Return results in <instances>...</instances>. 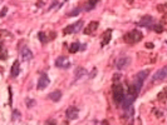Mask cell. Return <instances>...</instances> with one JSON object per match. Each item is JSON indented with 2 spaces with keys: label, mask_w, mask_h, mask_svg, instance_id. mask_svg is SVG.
<instances>
[{
  "label": "cell",
  "mask_w": 167,
  "mask_h": 125,
  "mask_svg": "<svg viewBox=\"0 0 167 125\" xmlns=\"http://www.w3.org/2000/svg\"><path fill=\"white\" fill-rule=\"evenodd\" d=\"M142 33L141 31H138V30H132L131 33H127L126 35L123 36V40L127 43V44H136L138 41H141L142 40Z\"/></svg>",
  "instance_id": "6da1fadb"
},
{
  "label": "cell",
  "mask_w": 167,
  "mask_h": 125,
  "mask_svg": "<svg viewBox=\"0 0 167 125\" xmlns=\"http://www.w3.org/2000/svg\"><path fill=\"white\" fill-rule=\"evenodd\" d=\"M112 94H113V100L116 103H122V100L125 99V93H123V88H122L121 83H113Z\"/></svg>",
  "instance_id": "7a4b0ae2"
},
{
  "label": "cell",
  "mask_w": 167,
  "mask_h": 125,
  "mask_svg": "<svg viewBox=\"0 0 167 125\" xmlns=\"http://www.w3.org/2000/svg\"><path fill=\"white\" fill-rule=\"evenodd\" d=\"M148 74H149V70H141L140 73L136 74L135 81H133V84L136 85V88H137L138 90H141L142 85H143V81L146 80V78L148 76Z\"/></svg>",
  "instance_id": "3957f363"
},
{
  "label": "cell",
  "mask_w": 167,
  "mask_h": 125,
  "mask_svg": "<svg viewBox=\"0 0 167 125\" xmlns=\"http://www.w3.org/2000/svg\"><path fill=\"white\" fill-rule=\"evenodd\" d=\"M166 79H167V65L163 66V68H161L160 70H157V71L153 74L152 81H153V83H157V81L166 80Z\"/></svg>",
  "instance_id": "277c9868"
},
{
  "label": "cell",
  "mask_w": 167,
  "mask_h": 125,
  "mask_svg": "<svg viewBox=\"0 0 167 125\" xmlns=\"http://www.w3.org/2000/svg\"><path fill=\"white\" fill-rule=\"evenodd\" d=\"M83 26V20H78L77 23H74V24L72 25H68L67 28H64L63 30V34H74V33H78L81 30V28Z\"/></svg>",
  "instance_id": "5b68a950"
},
{
  "label": "cell",
  "mask_w": 167,
  "mask_h": 125,
  "mask_svg": "<svg viewBox=\"0 0 167 125\" xmlns=\"http://www.w3.org/2000/svg\"><path fill=\"white\" fill-rule=\"evenodd\" d=\"M55 65H57L58 68H60V69H69L72 62L68 58H65V56H60V58H58L57 60H55Z\"/></svg>",
  "instance_id": "8992f818"
},
{
  "label": "cell",
  "mask_w": 167,
  "mask_h": 125,
  "mask_svg": "<svg viewBox=\"0 0 167 125\" xmlns=\"http://www.w3.org/2000/svg\"><path fill=\"white\" fill-rule=\"evenodd\" d=\"M51 84V79L48 78V75L45 73H43L40 78H39V80H38V89L39 90H43V89H45L48 85Z\"/></svg>",
  "instance_id": "52a82bcc"
},
{
  "label": "cell",
  "mask_w": 167,
  "mask_h": 125,
  "mask_svg": "<svg viewBox=\"0 0 167 125\" xmlns=\"http://www.w3.org/2000/svg\"><path fill=\"white\" fill-rule=\"evenodd\" d=\"M130 64H131V59L128 58V56H122V58H119L116 61V68L118 70H122V69H125V68L128 66Z\"/></svg>",
  "instance_id": "ba28073f"
},
{
  "label": "cell",
  "mask_w": 167,
  "mask_h": 125,
  "mask_svg": "<svg viewBox=\"0 0 167 125\" xmlns=\"http://www.w3.org/2000/svg\"><path fill=\"white\" fill-rule=\"evenodd\" d=\"M136 98H137V96H135V95H128V96H125V99L123 100H122V109H123V110H127V109H130V108H131V105L133 104V101H135L136 100Z\"/></svg>",
  "instance_id": "9c48e42d"
},
{
  "label": "cell",
  "mask_w": 167,
  "mask_h": 125,
  "mask_svg": "<svg viewBox=\"0 0 167 125\" xmlns=\"http://www.w3.org/2000/svg\"><path fill=\"white\" fill-rule=\"evenodd\" d=\"M78 114H79V109L75 106H69L65 111V115L69 120H75V119L78 118Z\"/></svg>",
  "instance_id": "30bf717a"
},
{
  "label": "cell",
  "mask_w": 167,
  "mask_h": 125,
  "mask_svg": "<svg viewBox=\"0 0 167 125\" xmlns=\"http://www.w3.org/2000/svg\"><path fill=\"white\" fill-rule=\"evenodd\" d=\"M141 26H144V28H153V24H155V19L152 18V16L149 15H146L143 16V18L140 20V23H138Z\"/></svg>",
  "instance_id": "8fae6325"
},
{
  "label": "cell",
  "mask_w": 167,
  "mask_h": 125,
  "mask_svg": "<svg viewBox=\"0 0 167 125\" xmlns=\"http://www.w3.org/2000/svg\"><path fill=\"white\" fill-rule=\"evenodd\" d=\"M111 38H112V30L107 29L103 33V36H102V41H101V47H105L109 41H111Z\"/></svg>",
  "instance_id": "7c38bea8"
},
{
  "label": "cell",
  "mask_w": 167,
  "mask_h": 125,
  "mask_svg": "<svg viewBox=\"0 0 167 125\" xmlns=\"http://www.w3.org/2000/svg\"><path fill=\"white\" fill-rule=\"evenodd\" d=\"M20 54H21V58H23L25 61L33 59V53L30 52V49H29V48H26V47H23V48H21Z\"/></svg>",
  "instance_id": "4fadbf2b"
},
{
  "label": "cell",
  "mask_w": 167,
  "mask_h": 125,
  "mask_svg": "<svg viewBox=\"0 0 167 125\" xmlns=\"http://www.w3.org/2000/svg\"><path fill=\"white\" fill-rule=\"evenodd\" d=\"M98 21H91L89 24H88V26L84 29V34H87V35H89V34H93L94 31L97 30V28H98Z\"/></svg>",
  "instance_id": "5bb4252c"
},
{
  "label": "cell",
  "mask_w": 167,
  "mask_h": 125,
  "mask_svg": "<svg viewBox=\"0 0 167 125\" xmlns=\"http://www.w3.org/2000/svg\"><path fill=\"white\" fill-rule=\"evenodd\" d=\"M19 73H20V64H19L18 60H15L13 62V66H12V70H10V74H12L13 78H16V76L19 75Z\"/></svg>",
  "instance_id": "9a60e30c"
},
{
  "label": "cell",
  "mask_w": 167,
  "mask_h": 125,
  "mask_svg": "<svg viewBox=\"0 0 167 125\" xmlns=\"http://www.w3.org/2000/svg\"><path fill=\"white\" fill-rule=\"evenodd\" d=\"M48 98L53 100V101H59L60 99H62V92H59V90H55V92L51 93L48 95Z\"/></svg>",
  "instance_id": "2e32d148"
},
{
  "label": "cell",
  "mask_w": 167,
  "mask_h": 125,
  "mask_svg": "<svg viewBox=\"0 0 167 125\" xmlns=\"http://www.w3.org/2000/svg\"><path fill=\"white\" fill-rule=\"evenodd\" d=\"M78 50H81V44H79V43H73V44H70V47H69V53H70V54L77 53Z\"/></svg>",
  "instance_id": "e0dca14e"
},
{
  "label": "cell",
  "mask_w": 167,
  "mask_h": 125,
  "mask_svg": "<svg viewBox=\"0 0 167 125\" xmlns=\"http://www.w3.org/2000/svg\"><path fill=\"white\" fill-rule=\"evenodd\" d=\"M128 93H130L131 95L137 96L138 93H140V90H138V89L136 88V85H135V84H132V85H130V86H128Z\"/></svg>",
  "instance_id": "ac0fdd59"
},
{
  "label": "cell",
  "mask_w": 167,
  "mask_h": 125,
  "mask_svg": "<svg viewBox=\"0 0 167 125\" xmlns=\"http://www.w3.org/2000/svg\"><path fill=\"white\" fill-rule=\"evenodd\" d=\"M166 93H167V89L165 88V89L162 90V92H161V93L157 95L158 100H160V101H162V103H165V101H166V96H167V95H166Z\"/></svg>",
  "instance_id": "d6986e66"
},
{
  "label": "cell",
  "mask_w": 167,
  "mask_h": 125,
  "mask_svg": "<svg viewBox=\"0 0 167 125\" xmlns=\"http://www.w3.org/2000/svg\"><path fill=\"white\" fill-rule=\"evenodd\" d=\"M20 118H21V114H20V111L19 110H13V121H18L20 120Z\"/></svg>",
  "instance_id": "ffe728a7"
},
{
  "label": "cell",
  "mask_w": 167,
  "mask_h": 125,
  "mask_svg": "<svg viewBox=\"0 0 167 125\" xmlns=\"http://www.w3.org/2000/svg\"><path fill=\"white\" fill-rule=\"evenodd\" d=\"M38 38H39V40H40L42 43H47V38H45V34H44L43 31H40L38 34Z\"/></svg>",
  "instance_id": "44dd1931"
},
{
  "label": "cell",
  "mask_w": 167,
  "mask_h": 125,
  "mask_svg": "<svg viewBox=\"0 0 167 125\" xmlns=\"http://www.w3.org/2000/svg\"><path fill=\"white\" fill-rule=\"evenodd\" d=\"M25 103H26V106H28V108H33V106L35 105V101L33 100V99H29V98L25 100Z\"/></svg>",
  "instance_id": "7402d4cb"
},
{
  "label": "cell",
  "mask_w": 167,
  "mask_h": 125,
  "mask_svg": "<svg viewBox=\"0 0 167 125\" xmlns=\"http://www.w3.org/2000/svg\"><path fill=\"white\" fill-rule=\"evenodd\" d=\"M153 30H155L156 33H162V31H163V26H162V25H155V26H153Z\"/></svg>",
  "instance_id": "603a6c76"
},
{
  "label": "cell",
  "mask_w": 167,
  "mask_h": 125,
  "mask_svg": "<svg viewBox=\"0 0 167 125\" xmlns=\"http://www.w3.org/2000/svg\"><path fill=\"white\" fill-rule=\"evenodd\" d=\"M79 11H81V8H75L73 11H70V16H75V15H78V14H79Z\"/></svg>",
  "instance_id": "cb8c5ba5"
},
{
  "label": "cell",
  "mask_w": 167,
  "mask_h": 125,
  "mask_svg": "<svg viewBox=\"0 0 167 125\" xmlns=\"http://www.w3.org/2000/svg\"><path fill=\"white\" fill-rule=\"evenodd\" d=\"M121 78H122V76L119 75V74H114V75H113V83H118Z\"/></svg>",
  "instance_id": "d4e9b609"
},
{
  "label": "cell",
  "mask_w": 167,
  "mask_h": 125,
  "mask_svg": "<svg viewBox=\"0 0 167 125\" xmlns=\"http://www.w3.org/2000/svg\"><path fill=\"white\" fill-rule=\"evenodd\" d=\"M8 58V55H7V50H5V48H3V54H1V59L5 60Z\"/></svg>",
  "instance_id": "484cf974"
},
{
  "label": "cell",
  "mask_w": 167,
  "mask_h": 125,
  "mask_svg": "<svg viewBox=\"0 0 167 125\" xmlns=\"http://www.w3.org/2000/svg\"><path fill=\"white\" fill-rule=\"evenodd\" d=\"M7 11H8V8H3V10H1V14H0V16H1V18H4V16H5V14H7Z\"/></svg>",
  "instance_id": "4316f807"
},
{
  "label": "cell",
  "mask_w": 167,
  "mask_h": 125,
  "mask_svg": "<svg viewBox=\"0 0 167 125\" xmlns=\"http://www.w3.org/2000/svg\"><path fill=\"white\" fill-rule=\"evenodd\" d=\"M98 1H101V0H89V4L92 5V7H94V5H96Z\"/></svg>",
  "instance_id": "83f0119b"
},
{
  "label": "cell",
  "mask_w": 167,
  "mask_h": 125,
  "mask_svg": "<svg viewBox=\"0 0 167 125\" xmlns=\"http://www.w3.org/2000/svg\"><path fill=\"white\" fill-rule=\"evenodd\" d=\"M47 124H57V120H54V119H49V120H47Z\"/></svg>",
  "instance_id": "f1b7e54d"
},
{
  "label": "cell",
  "mask_w": 167,
  "mask_h": 125,
  "mask_svg": "<svg viewBox=\"0 0 167 125\" xmlns=\"http://www.w3.org/2000/svg\"><path fill=\"white\" fill-rule=\"evenodd\" d=\"M146 48L147 49H152L153 48V44L152 43H146Z\"/></svg>",
  "instance_id": "f546056e"
},
{
  "label": "cell",
  "mask_w": 167,
  "mask_h": 125,
  "mask_svg": "<svg viewBox=\"0 0 167 125\" xmlns=\"http://www.w3.org/2000/svg\"><path fill=\"white\" fill-rule=\"evenodd\" d=\"M163 23H167V14H165L163 16Z\"/></svg>",
  "instance_id": "4dcf8cb0"
}]
</instances>
